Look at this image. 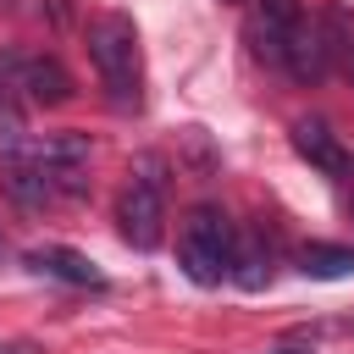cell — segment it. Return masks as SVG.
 <instances>
[{
	"mask_svg": "<svg viewBox=\"0 0 354 354\" xmlns=\"http://www.w3.org/2000/svg\"><path fill=\"white\" fill-rule=\"evenodd\" d=\"M88 61L100 72V88L111 100V111H138L144 105V50H138V28L122 11H105L88 22Z\"/></svg>",
	"mask_w": 354,
	"mask_h": 354,
	"instance_id": "6da1fadb",
	"label": "cell"
},
{
	"mask_svg": "<svg viewBox=\"0 0 354 354\" xmlns=\"http://www.w3.org/2000/svg\"><path fill=\"white\" fill-rule=\"evenodd\" d=\"M232 254H238V227L221 205H194L183 232H177V266L188 282L199 288H221L232 277Z\"/></svg>",
	"mask_w": 354,
	"mask_h": 354,
	"instance_id": "7a4b0ae2",
	"label": "cell"
},
{
	"mask_svg": "<svg viewBox=\"0 0 354 354\" xmlns=\"http://www.w3.org/2000/svg\"><path fill=\"white\" fill-rule=\"evenodd\" d=\"M160 155H144L127 171V188L116 199V227L133 249H155L160 243V221H166V177H160Z\"/></svg>",
	"mask_w": 354,
	"mask_h": 354,
	"instance_id": "3957f363",
	"label": "cell"
},
{
	"mask_svg": "<svg viewBox=\"0 0 354 354\" xmlns=\"http://www.w3.org/2000/svg\"><path fill=\"white\" fill-rule=\"evenodd\" d=\"M0 88H11L22 105H66L72 100L66 66L55 55H22V50L0 55Z\"/></svg>",
	"mask_w": 354,
	"mask_h": 354,
	"instance_id": "277c9868",
	"label": "cell"
},
{
	"mask_svg": "<svg viewBox=\"0 0 354 354\" xmlns=\"http://www.w3.org/2000/svg\"><path fill=\"white\" fill-rule=\"evenodd\" d=\"M299 17H304L299 0H254V6H249V22H243L249 50H254L266 66H282V44H288V33H293Z\"/></svg>",
	"mask_w": 354,
	"mask_h": 354,
	"instance_id": "5b68a950",
	"label": "cell"
},
{
	"mask_svg": "<svg viewBox=\"0 0 354 354\" xmlns=\"http://www.w3.org/2000/svg\"><path fill=\"white\" fill-rule=\"evenodd\" d=\"M293 149H299V160H310V166L326 171V177H348V171H354V155L343 149V138H337L321 116H299V122H293Z\"/></svg>",
	"mask_w": 354,
	"mask_h": 354,
	"instance_id": "8992f818",
	"label": "cell"
},
{
	"mask_svg": "<svg viewBox=\"0 0 354 354\" xmlns=\"http://www.w3.org/2000/svg\"><path fill=\"white\" fill-rule=\"evenodd\" d=\"M282 72H288L293 83H304V88H315V83L326 77V39H321V28H315L310 17L293 22V33H288V44H282Z\"/></svg>",
	"mask_w": 354,
	"mask_h": 354,
	"instance_id": "52a82bcc",
	"label": "cell"
},
{
	"mask_svg": "<svg viewBox=\"0 0 354 354\" xmlns=\"http://www.w3.org/2000/svg\"><path fill=\"white\" fill-rule=\"evenodd\" d=\"M28 266H33L39 277H55V282H66V288H105L100 266H94L88 254L66 249V243H44V249H33V254H28Z\"/></svg>",
	"mask_w": 354,
	"mask_h": 354,
	"instance_id": "ba28073f",
	"label": "cell"
},
{
	"mask_svg": "<svg viewBox=\"0 0 354 354\" xmlns=\"http://www.w3.org/2000/svg\"><path fill=\"white\" fill-rule=\"evenodd\" d=\"M321 39H326V66H337V72L354 83V11H348V6H326Z\"/></svg>",
	"mask_w": 354,
	"mask_h": 354,
	"instance_id": "9c48e42d",
	"label": "cell"
},
{
	"mask_svg": "<svg viewBox=\"0 0 354 354\" xmlns=\"http://www.w3.org/2000/svg\"><path fill=\"white\" fill-rule=\"evenodd\" d=\"M299 271L315 282H343V277H354V249L348 243H304Z\"/></svg>",
	"mask_w": 354,
	"mask_h": 354,
	"instance_id": "30bf717a",
	"label": "cell"
},
{
	"mask_svg": "<svg viewBox=\"0 0 354 354\" xmlns=\"http://www.w3.org/2000/svg\"><path fill=\"white\" fill-rule=\"evenodd\" d=\"M232 277H238V288H249V293H260V288L271 282V243H266L260 232L238 238V254H232Z\"/></svg>",
	"mask_w": 354,
	"mask_h": 354,
	"instance_id": "8fae6325",
	"label": "cell"
},
{
	"mask_svg": "<svg viewBox=\"0 0 354 354\" xmlns=\"http://www.w3.org/2000/svg\"><path fill=\"white\" fill-rule=\"evenodd\" d=\"M0 354H28V348H22V343H6V348H0Z\"/></svg>",
	"mask_w": 354,
	"mask_h": 354,
	"instance_id": "7c38bea8",
	"label": "cell"
},
{
	"mask_svg": "<svg viewBox=\"0 0 354 354\" xmlns=\"http://www.w3.org/2000/svg\"><path fill=\"white\" fill-rule=\"evenodd\" d=\"M277 354H299V348H277Z\"/></svg>",
	"mask_w": 354,
	"mask_h": 354,
	"instance_id": "4fadbf2b",
	"label": "cell"
},
{
	"mask_svg": "<svg viewBox=\"0 0 354 354\" xmlns=\"http://www.w3.org/2000/svg\"><path fill=\"white\" fill-rule=\"evenodd\" d=\"M348 210H354V205H348Z\"/></svg>",
	"mask_w": 354,
	"mask_h": 354,
	"instance_id": "5bb4252c",
	"label": "cell"
}]
</instances>
